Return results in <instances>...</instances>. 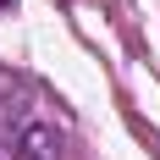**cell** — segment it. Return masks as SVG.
I'll list each match as a JSON object with an SVG mask.
<instances>
[{
    "label": "cell",
    "mask_w": 160,
    "mask_h": 160,
    "mask_svg": "<svg viewBox=\"0 0 160 160\" xmlns=\"http://www.w3.org/2000/svg\"><path fill=\"white\" fill-rule=\"evenodd\" d=\"M0 160H66V132L39 111V99H22V88L6 78H0Z\"/></svg>",
    "instance_id": "6da1fadb"
},
{
    "label": "cell",
    "mask_w": 160,
    "mask_h": 160,
    "mask_svg": "<svg viewBox=\"0 0 160 160\" xmlns=\"http://www.w3.org/2000/svg\"><path fill=\"white\" fill-rule=\"evenodd\" d=\"M6 6H11V0H0V11H6Z\"/></svg>",
    "instance_id": "7a4b0ae2"
}]
</instances>
